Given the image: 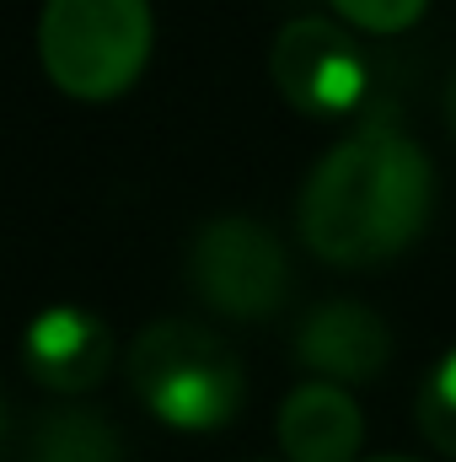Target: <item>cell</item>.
Returning a JSON list of instances; mask_svg holds the SVG:
<instances>
[{
	"label": "cell",
	"mask_w": 456,
	"mask_h": 462,
	"mask_svg": "<svg viewBox=\"0 0 456 462\" xmlns=\"http://www.w3.org/2000/svg\"><path fill=\"white\" fill-rule=\"evenodd\" d=\"M150 0H43L38 54L59 92L81 103L118 97L150 60Z\"/></svg>",
	"instance_id": "3"
},
{
	"label": "cell",
	"mask_w": 456,
	"mask_h": 462,
	"mask_svg": "<svg viewBox=\"0 0 456 462\" xmlns=\"http://www.w3.org/2000/svg\"><path fill=\"white\" fill-rule=\"evenodd\" d=\"M5 430H11V409H5V387H0V447H5Z\"/></svg>",
	"instance_id": "13"
},
{
	"label": "cell",
	"mask_w": 456,
	"mask_h": 462,
	"mask_svg": "<svg viewBox=\"0 0 456 462\" xmlns=\"http://www.w3.org/2000/svg\"><path fill=\"white\" fill-rule=\"evenodd\" d=\"M435 210V167L397 118H365L301 183L296 231L339 269H376L408 253Z\"/></svg>",
	"instance_id": "1"
},
{
	"label": "cell",
	"mask_w": 456,
	"mask_h": 462,
	"mask_svg": "<svg viewBox=\"0 0 456 462\" xmlns=\"http://www.w3.org/2000/svg\"><path fill=\"white\" fill-rule=\"evenodd\" d=\"M296 360L306 371H317L323 382L349 387V382H376L392 360V328L381 323L376 307L365 301H317L301 328H296Z\"/></svg>",
	"instance_id": "7"
},
{
	"label": "cell",
	"mask_w": 456,
	"mask_h": 462,
	"mask_svg": "<svg viewBox=\"0 0 456 462\" xmlns=\"http://www.w3.org/2000/svg\"><path fill=\"white\" fill-rule=\"evenodd\" d=\"M274 430L290 462H354L365 441V414L333 382H301L285 393Z\"/></svg>",
	"instance_id": "8"
},
{
	"label": "cell",
	"mask_w": 456,
	"mask_h": 462,
	"mask_svg": "<svg viewBox=\"0 0 456 462\" xmlns=\"http://www.w3.org/2000/svg\"><path fill=\"white\" fill-rule=\"evenodd\" d=\"M414 414H419V430H424V441H430L435 452L456 457V349H446V355H441V360L424 371Z\"/></svg>",
	"instance_id": "10"
},
{
	"label": "cell",
	"mask_w": 456,
	"mask_h": 462,
	"mask_svg": "<svg viewBox=\"0 0 456 462\" xmlns=\"http://www.w3.org/2000/svg\"><path fill=\"white\" fill-rule=\"evenodd\" d=\"M123 371H129V387L140 393V403L178 430L231 425L247 403L242 355L194 318L145 323L123 355Z\"/></svg>",
	"instance_id": "2"
},
{
	"label": "cell",
	"mask_w": 456,
	"mask_h": 462,
	"mask_svg": "<svg viewBox=\"0 0 456 462\" xmlns=\"http://www.w3.org/2000/svg\"><path fill=\"white\" fill-rule=\"evenodd\" d=\"M269 76L290 108L312 118L360 114L370 97V54L328 16H296L269 43Z\"/></svg>",
	"instance_id": "5"
},
{
	"label": "cell",
	"mask_w": 456,
	"mask_h": 462,
	"mask_svg": "<svg viewBox=\"0 0 456 462\" xmlns=\"http://www.w3.org/2000/svg\"><path fill=\"white\" fill-rule=\"evenodd\" d=\"M118 360V339L108 318H97L92 307H43L27 328H22V365L38 387L49 393H92Z\"/></svg>",
	"instance_id": "6"
},
{
	"label": "cell",
	"mask_w": 456,
	"mask_h": 462,
	"mask_svg": "<svg viewBox=\"0 0 456 462\" xmlns=\"http://www.w3.org/2000/svg\"><path fill=\"white\" fill-rule=\"evenodd\" d=\"M252 462H269V457H252Z\"/></svg>",
	"instance_id": "15"
},
{
	"label": "cell",
	"mask_w": 456,
	"mask_h": 462,
	"mask_svg": "<svg viewBox=\"0 0 456 462\" xmlns=\"http://www.w3.org/2000/svg\"><path fill=\"white\" fill-rule=\"evenodd\" d=\"M183 274H188V291L210 312L236 318V323L274 318L290 301V285H296L285 242L274 236L269 221H252V216H215V221H205L188 236Z\"/></svg>",
	"instance_id": "4"
},
{
	"label": "cell",
	"mask_w": 456,
	"mask_h": 462,
	"mask_svg": "<svg viewBox=\"0 0 456 462\" xmlns=\"http://www.w3.org/2000/svg\"><path fill=\"white\" fill-rule=\"evenodd\" d=\"M365 462H414V457H365Z\"/></svg>",
	"instance_id": "14"
},
{
	"label": "cell",
	"mask_w": 456,
	"mask_h": 462,
	"mask_svg": "<svg viewBox=\"0 0 456 462\" xmlns=\"http://www.w3.org/2000/svg\"><path fill=\"white\" fill-rule=\"evenodd\" d=\"M27 462H123V436L87 403H54L32 420Z\"/></svg>",
	"instance_id": "9"
},
{
	"label": "cell",
	"mask_w": 456,
	"mask_h": 462,
	"mask_svg": "<svg viewBox=\"0 0 456 462\" xmlns=\"http://www.w3.org/2000/svg\"><path fill=\"white\" fill-rule=\"evenodd\" d=\"M446 124H451V134H456V70H451V81H446Z\"/></svg>",
	"instance_id": "12"
},
{
	"label": "cell",
	"mask_w": 456,
	"mask_h": 462,
	"mask_svg": "<svg viewBox=\"0 0 456 462\" xmlns=\"http://www.w3.org/2000/svg\"><path fill=\"white\" fill-rule=\"evenodd\" d=\"M328 5L360 32H408L430 11V0H328Z\"/></svg>",
	"instance_id": "11"
}]
</instances>
